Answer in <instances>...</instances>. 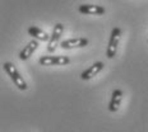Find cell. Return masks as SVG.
<instances>
[{"instance_id": "5", "label": "cell", "mask_w": 148, "mask_h": 132, "mask_svg": "<svg viewBox=\"0 0 148 132\" xmlns=\"http://www.w3.org/2000/svg\"><path fill=\"white\" fill-rule=\"evenodd\" d=\"M88 45V39L84 37H78V38H69L65 39L60 43V47L63 50H72V48H82Z\"/></svg>"}, {"instance_id": "11", "label": "cell", "mask_w": 148, "mask_h": 132, "mask_svg": "<svg viewBox=\"0 0 148 132\" xmlns=\"http://www.w3.org/2000/svg\"><path fill=\"white\" fill-rule=\"evenodd\" d=\"M147 43H148V41H147Z\"/></svg>"}, {"instance_id": "10", "label": "cell", "mask_w": 148, "mask_h": 132, "mask_svg": "<svg viewBox=\"0 0 148 132\" xmlns=\"http://www.w3.org/2000/svg\"><path fill=\"white\" fill-rule=\"evenodd\" d=\"M37 47H38V42H37V39H33V41H31L27 43V46H24V48L22 51H21L19 53V59L24 61V60H28L31 56L33 55V52L37 50Z\"/></svg>"}, {"instance_id": "2", "label": "cell", "mask_w": 148, "mask_h": 132, "mask_svg": "<svg viewBox=\"0 0 148 132\" xmlns=\"http://www.w3.org/2000/svg\"><path fill=\"white\" fill-rule=\"evenodd\" d=\"M120 37H121V29H120L119 27H115V28H112V32H111V36H110L109 45H107V48H106V56H107V59H114V57L116 56V51H118V46H119Z\"/></svg>"}, {"instance_id": "1", "label": "cell", "mask_w": 148, "mask_h": 132, "mask_svg": "<svg viewBox=\"0 0 148 132\" xmlns=\"http://www.w3.org/2000/svg\"><path fill=\"white\" fill-rule=\"evenodd\" d=\"M3 67H4V71L8 74V76L10 78V80L14 83V85L17 87L19 90H27L28 89V85H27L24 78L19 74V71L17 70L12 62H4L3 64Z\"/></svg>"}, {"instance_id": "7", "label": "cell", "mask_w": 148, "mask_h": 132, "mask_svg": "<svg viewBox=\"0 0 148 132\" xmlns=\"http://www.w3.org/2000/svg\"><path fill=\"white\" fill-rule=\"evenodd\" d=\"M103 62L102 61H97V62H95L92 66H89L87 70H84L82 74H81V79L82 80H89V79L95 78L96 75H98L101 71L103 70Z\"/></svg>"}, {"instance_id": "4", "label": "cell", "mask_w": 148, "mask_h": 132, "mask_svg": "<svg viewBox=\"0 0 148 132\" xmlns=\"http://www.w3.org/2000/svg\"><path fill=\"white\" fill-rule=\"evenodd\" d=\"M63 30H64V26L61 23H56L52 29V33L50 36V39H49V43H47V51L49 52H54L58 47V42H59L61 35H63Z\"/></svg>"}, {"instance_id": "9", "label": "cell", "mask_w": 148, "mask_h": 132, "mask_svg": "<svg viewBox=\"0 0 148 132\" xmlns=\"http://www.w3.org/2000/svg\"><path fill=\"white\" fill-rule=\"evenodd\" d=\"M27 32H28V35L31 37H33V38L37 39V41H42V42L47 41L49 42V39H50V36H49L45 30H42L41 28H38V27L31 26V27H28Z\"/></svg>"}, {"instance_id": "3", "label": "cell", "mask_w": 148, "mask_h": 132, "mask_svg": "<svg viewBox=\"0 0 148 132\" xmlns=\"http://www.w3.org/2000/svg\"><path fill=\"white\" fill-rule=\"evenodd\" d=\"M70 62L68 56H41L38 64L42 66H64Z\"/></svg>"}, {"instance_id": "6", "label": "cell", "mask_w": 148, "mask_h": 132, "mask_svg": "<svg viewBox=\"0 0 148 132\" xmlns=\"http://www.w3.org/2000/svg\"><path fill=\"white\" fill-rule=\"evenodd\" d=\"M79 13L86 15H102L105 14L106 9L102 5H95V4H82L78 8Z\"/></svg>"}, {"instance_id": "8", "label": "cell", "mask_w": 148, "mask_h": 132, "mask_svg": "<svg viewBox=\"0 0 148 132\" xmlns=\"http://www.w3.org/2000/svg\"><path fill=\"white\" fill-rule=\"evenodd\" d=\"M123 100V91L120 89H114L112 94H111V99L109 102V106H107V109L110 112H118L120 108V104H121Z\"/></svg>"}]
</instances>
